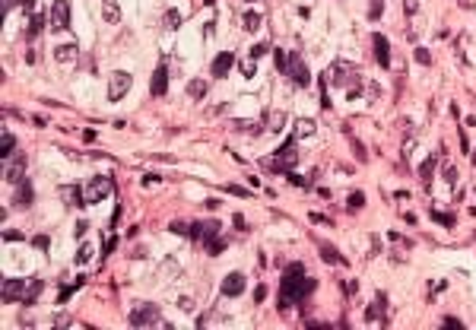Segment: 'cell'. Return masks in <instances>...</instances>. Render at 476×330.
Returning a JSON list of instances; mask_svg holds the SVG:
<instances>
[{"mask_svg":"<svg viewBox=\"0 0 476 330\" xmlns=\"http://www.w3.org/2000/svg\"><path fill=\"white\" fill-rule=\"evenodd\" d=\"M311 292H315V280L305 276V267L289 264L280 280V311H289L292 302H305Z\"/></svg>","mask_w":476,"mask_h":330,"instance_id":"1","label":"cell"},{"mask_svg":"<svg viewBox=\"0 0 476 330\" xmlns=\"http://www.w3.org/2000/svg\"><path fill=\"white\" fill-rule=\"evenodd\" d=\"M299 137H292V140H286L280 146V153H273V159H264V168L267 171H283V175H289L292 165L299 162Z\"/></svg>","mask_w":476,"mask_h":330,"instance_id":"2","label":"cell"},{"mask_svg":"<svg viewBox=\"0 0 476 330\" xmlns=\"http://www.w3.org/2000/svg\"><path fill=\"white\" fill-rule=\"evenodd\" d=\"M327 76H330V83L343 86L349 99H356V95L362 92V76H359V70H352V67H346V64H333Z\"/></svg>","mask_w":476,"mask_h":330,"instance_id":"3","label":"cell"},{"mask_svg":"<svg viewBox=\"0 0 476 330\" xmlns=\"http://www.w3.org/2000/svg\"><path fill=\"white\" fill-rule=\"evenodd\" d=\"M83 194H86V203H102L105 197L115 194V178L111 175H95V178H89V184L83 187Z\"/></svg>","mask_w":476,"mask_h":330,"instance_id":"4","label":"cell"},{"mask_svg":"<svg viewBox=\"0 0 476 330\" xmlns=\"http://www.w3.org/2000/svg\"><path fill=\"white\" fill-rule=\"evenodd\" d=\"M153 324H162L159 305L146 302V305H137V308L131 311V327H153Z\"/></svg>","mask_w":476,"mask_h":330,"instance_id":"5","label":"cell"},{"mask_svg":"<svg viewBox=\"0 0 476 330\" xmlns=\"http://www.w3.org/2000/svg\"><path fill=\"white\" fill-rule=\"evenodd\" d=\"M51 29L54 32L70 29V0H54V6H51Z\"/></svg>","mask_w":476,"mask_h":330,"instance_id":"6","label":"cell"},{"mask_svg":"<svg viewBox=\"0 0 476 330\" xmlns=\"http://www.w3.org/2000/svg\"><path fill=\"white\" fill-rule=\"evenodd\" d=\"M286 76H289V80L296 83V86H302V89H305V86L311 83L308 67H305V60L299 57V51H292V57H289V70H286Z\"/></svg>","mask_w":476,"mask_h":330,"instance_id":"7","label":"cell"},{"mask_svg":"<svg viewBox=\"0 0 476 330\" xmlns=\"http://www.w3.org/2000/svg\"><path fill=\"white\" fill-rule=\"evenodd\" d=\"M131 73H124V70H118V73H111L108 76V99L111 102H118L121 95H127V89H131Z\"/></svg>","mask_w":476,"mask_h":330,"instance_id":"8","label":"cell"},{"mask_svg":"<svg viewBox=\"0 0 476 330\" xmlns=\"http://www.w3.org/2000/svg\"><path fill=\"white\" fill-rule=\"evenodd\" d=\"M25 280H16V276H3V302H22L25 295Z\"/></svg>","mask_w":476,"mask_h":330,"instance_id":"9","label":"cell"},{"mask_svg":"<svg viewBox=\"0 0 476 330\" xmlns=\"http://www.w3.org/2000/svg\"><path fill=\"white\" fill-rule=\"evenodd\" d=\"M371 51H375V60L381 67H391V45L381 32H375V38H371Z\"/></svg>","mask_w":476,"mask_h":330,"instance_id":"10","label":"cell"},{"mask_svg":"<svg viewBox=\"0 0 476 330\" xmlns=\"http://www.w3.org/2000/svg\"><path fill=\"white\" fill-rule=\"evenodd\" d=\"M245 283H248V280H245V273H238V270H235V273H229L226 280H222V295L235 299V295L245 292Z\"/></svg>","mask_w":476,"mask_h":330,"instance_id":"11","label":"cell"},{"mask_svg":"<svg viewBox=\"0 0 476 330\" xmlns=\"http://www.w3.org/2000/svg\"><path fill=\"white\" fill-rule=\"evenodd\" d=\"M150 89H153V95H165V89H168V64H165V60H162V64L156 67Z\"/></svg>","mask_w":476,"mask_h":330,"instance_id":"12","label":"cell"},{"mask_svg":"<svg viewBox=\"0 0 476 330\" xmlns=\"http://www.w3.org/2000/svg\"><path fill=\"white\" fill-rule=\"evenodd\" d=\"M32 200H35V194H32V181L22 178L19 184H16V206H19V210H29Z\"/></svg>","mask_w":476,"mask_h":330,"instance_id":"13","label":"cell"},{"mask_svg":"<svg viewBox=\"0 0 476 330\" xmlns=\"http://www.w3.org/2000/svg\"><path fill=\"white\" fill-rule=\"evenodd\" d=\"M22 178H25V156H16V159L10 162V168L3 171V181H10V184H19Z\"/></svg>","mask_w":476,"mask_h":330,"instance_id":"14","label":"cell"},{"mask_svg":"<svg viewBox=\"0 0 476 330\" xmlns=\"http://www.w3.org/2000/svg\"><path fill=\"white\" fill-rule=\"evenodd\" d=\"M232 64H235V54H232V51H222V54L213 60L210 73H213V76H219V80H222V76H226V73L232 70Z\"/></svg>","mask_w":476,"mask_h":330,"instance_id":"15","label":"cell"},{"mask_svg":"<svg viewBox=\"0 0 476 330\" xmlns=\"http://www.w3.org/2000/svg\"><path fill=\"white\" fill-rule=\"evenodd\" d=\"M317 251H321V257L327 260V264H336V267L346 264V257H340V251H336L333 245H327V241H317Z\"/></svg>","mask_w":476,"mask_h":330,"instance_id":"16","label":"cell"},{"mask_svg":"<svg viewBox=\"0 0 476 330\" xmlns=\"http://www.w3.org/2000/svg\"><path fill=\"white\" fill-rule=\"evenodd\" d=\"M438 159H441V156H438V153H432L429 159H426V162L419 165V181H422V184H426V187H429V181H432V171H435V165H438Z\"/></svg>","mask_w":476,"mask_h":330,"instance_id":"17","label":"cell"},{"mask_svg":"<svg viewBox=\"0 0 476 330\" xmlns=\"http://www.w3.org/2000/svg\"><path fill=\"white\" fill-rule=\"evenodd\" d=\"M13 153H16V137L10 130H3V134H0V159H10Z\"/></svg>","mask_w":476,"mask_h":330,"instance_id":"18","label":"cell"},{"mask_svg":"<svg viewBox=\"0 0 476 330\" xmlns=\"http://www.w3.org/2000/svg\"><path fill=\"white\" fill-rule=\"evenodd\" d=\"M73 57H76V45H57L54 48V60H57V64H70Z\"/></svg>","mask_w":476,"mask_h":330,"instance_id":"19","label":"cell"},{"mask_svg":"<svg viewBox=\"0 0 476 330\" xmlns=\"http://www.w3.org/2000/svg\"><path fill=\"white\" fill-rule=\"evenodd\" d=\"M102 16H105L108 22H121V10L115 0H102Z\"/></svg>","mask_w":476,"mask_h":330,"instance_id":"20","label":"cell"},{"mask_svg":"<svg viewBox=\"0 0 476 330\" xmlns=\"http://www.w3.org/2000/svg\"><path fill=\"white\" fill-rule=\"evenodd\" d=\"M41 286H45V280H32V283H29V289H25V295H22V305H32V302L38 299Z\"/></svg>","mask_w":476,"mask_h":330,"instance_id":"21","label":"cell"},{"mask_svg":"<svg viewBox=\"0 0 476 330\" xmlns=\"http://www.w3.org/2000/svg\"><path fill=\"white\" fill-rule=\"evenodd\" d=\"M187 95L190 99H203L206 95V80H190L187 83Z\"/></svg>","mask_w":476,"mask_h":330,"instance_id":"22","label":"cell"},{"mask_svg":"<svg viewBox=\"0 0 476 330\" xmlns=\"http://www.w3.org/2000/svg\"><path fill=\"white\" fill-rule=\"evenodd\" d=\"M365 321H381L384 324V299H378V305H371L365 311Z\"/></svg>","mask_w":476,"mask_h":330,"instance_id":"23","label":"cell"},{"mask_svg":"<svg viewBox=\"0 0 476 330\" xmlns=\"http://www.w3.org/2000/svg\"><path fill=\"white\" fill-rule=\"evenodd\" d=\"M362 206H365V194H362V190H356V194H349V200H346V210L359 213Z\"/></svg>","mask_w":476,"mask_h":330,"instance_id":"24","label":"cell"},{"mask_svg":"<svg viewBox=\"0 0 476 330\" xmlns=\"http://www.w3.org/2000/svg\"><path fill=\"white\" fill-rule=\"evenodd\" d=\"M203 245H206V251H210V254H222L226 241H222L219 235H210V238H203Z\"/></svg>","mask_w":476,"mask_h":330,"instance_id":"25","label":"cell"},{"mask_svg":"<svg viewBox=\"0 0 476 330\" xmlns=\"http://www.w3.org/2000/svg\"><path fill=\"white\" fill-rule=\"evenodd\" d=\"M64 197H67L73 206H83V203H86V194H80V187H64Z\"/></svg>","mask_w":476,"mask_h":330,"instance_id":"26","label":"cell"},{"mask_svg":"<svg viewBox=\"0 0 476 330\" xmlns=\"http://www.w3.org/2000/svg\"><path fill=\"white\" fill-rule=\"evenodd\" d=\"M257 25H261V16H257V13H245V16H241V29L254 32Z\"/></svg>","mask_w":476,"mask_h":330,"instance_id":"27","label":"cell"},{"mask_svg":"<svg viewBox=\"0 0 476 330\" xmlns=\"http://www.w3.org/2000/svg\"><path fill=\"white\" fill-rule=\"evenodd\" d=\"M41 29H45V13H35L32 16V25H29V38H35Z\"/></svg>","mask_w":476,"mask_h":330,"instance_id":"28","label":"cell"},{"mask_svg":"<svg viewBox=\"0 0 476 330\" xmlns=\"http://www.w3.org/2000/svg\"><path fill=\"white\" fill-rule=\"evenodd\" d=\"M441 178L454 187V184H457V168H454V165H445V168H441Z\"/></svg>","mask_w":476,"mask_h":330,"instance_id":"29","label":"cell"},{"mask_svg":"<svg viewBox=\"0 0 476 330\" xmlns=\"http://www.w3.org/2000/svg\"><path fill=\"white\" fill-rule=\"evenodd\" d=\"M299 134L302 137H311V134H315V124H311V121H299V124H296V137Z\"/></svg>","mask_w":476,"mask_h":330,"instance_id":"30","label":"cell"},{"mask_svg":"<svg viewBox=\"0 0 476 330\" xmlns=\"http://www.w3.org/2000/svg\"><path fill=\"white\" fill-rule=\"evenodd\" d=\"M432 216H435V222H441V225H448V229H454V216H451V213H438V210H435Z\"/></svg>","mask_w":476,"mask_h":330,"instance_id":"31","label":"cell"},{"mask_svg":"<svg viewBox=\"0 0 476 330\" xmlns=\"http://www.w3.org/2000/svg\"><path fill=\"white\" fill-rule=\"evenodd\" d=\"M92 260V248L89 245H80V254H76V264H89Z\"/></svg>","mask_w":476,"mask_h":330,"instance_id":"32","label":"cell"},{"mask_svg":"<svg viewBox=\"0 0 476 330\" xmlns=\"http://www.w3.org/2000/svg\"><path fill=\"white\" fill-rule=\"evenodd\" d=\"M381 13H384V0H371V6H368V16H371V19H378Z\"/></svg>","mask_w":476,"mask_h":330,"instance_id":"33","label":"cell"},{"mask_svg":"<svg viewBox=\"0 0 476 330\" xmlns=\"http://www.w3.org/2000/svg\"><path fill=\"white\" fill-rule=\"evenodd\" d=\"M273 60H276V67H280V70H283V73H286V70H289V57H286V54H283V51H273Z\"/></svg>","mask_w":476,"mask_h":330,"instance_id":"34","label":"cell"},{"mask_svg":"<svg viewBox=\"0 0 476 330\" xmlns=\"http://www.w3.org/2000/svg\"><path fill=\"white\" fill-rule=\"evenodd\" d=\"M283 121H286V115L283 111H276V115H270V130L276 134V130H283Z\"/></svg>","mask_w":476,"mask_h":330,"instance_id":"35","label":"cell"},{"mask_svg":"<svg viewBox=\"0 0 476 330\" xmlns=\"http://www.w3.org/2000/svg\"><path fill=\"white\" fill-rule=\"evenodd\" d=\"M171 232H175V235H187L190 225H184V222H171Z\"/></svg>","mask_w":476,"mask_h":330,"instance_id":"36","label":"cell"},{"mask_svg":"<svg viewBox=\"0 0 476 330\" xmlns=\"http://www.w3.org/2000/svg\"><path fill=\"white\" fill-rule=\"evenodd\" d=\"M441 324H445V327H464V321H461V318H451V315H448V318H441Z\"/></svg>","mask_w":476,"mask_h":330,"instance_id":"37","label":"cell"},{"mask_svg":"<svg viewBox=\"0 0 476 330\" xmlns=\"http://www.w3.org/2000/svg\"><path fill=\"white\" fill-rule=\"evenodd\" d=\"M264 299H267V286L261 283V286H257V289H254V302H257V305H261Z\"/></svg>","mask_w":476,"mask_h":330,"instance_id":"38","label":"cell"},{"mask_svg":"<svg viewBox=\"0 0 476 330\" xmlns=\"http://www.w3.org/2000/svg\"><path fill=\"white\" fill-rule=\"evenodd\" d=\"M267 54V45H254L251 48V60H257V57H264Z\"/></svg>","mask_w":476,"mask_h":330,"instance_id":"39","label":"cell"},{"mask_svg":"<svg viewBox=\"0 0 476 330\" xmlns=\"http://www.w3.org/2000/svg\"><path fill=\"white\" fill-rule=\"evenodd\" d=\"M416 60H419V64H429V60H432V54H429L426 48H416Z\"/></svg>","mask_w":476,"mask_h":330,"instance_id":"40","label":"cell"},{"mask_svg":"<svg viewBox=\"0 0 476 330\" xmlns=\"http://www.w3.org/2000/svg\"><path fill=\"white\" fill-rule=\"evenodd\" d=\"M226 190H229V194H235V197H248V190L238 187V184H226Z\"/></svg>","mask_w":476,"mask_h":330,"instance_id":"41","label":"cell"},{"mask_svg":"<svg viewBox=\"0 0 476 330\" xmlns=\"http://www.w3.org/2000/svg\"><path fill=\"white\" fill-rule=\"evenodd\" d=\"M254 70H257L254 60H245V64H241V73H245V76H254Z\"/></svg>","mask_w":476,"mask_h":330,"instance_id":"42","label":"cell"},{"mask_svg":"<svg viewBox=\"0 0 476 330\" xmlns=\"http://www.w3.org/2000/svg\"><path fill=\"white\" fill-rule=\"evenodd\" d=\"M356 289H359L356 280H346V283H343V292H346V295H356Z\"/></svg>","mask_w":476,"mask_h":330,"instance_id":"43","label":"cell"},{"mask_svg":"<svg viewBox=\"0 0 476 330\" xmlns=\"http://www.w3.org/2000/svg\"><path fill=\"white\" fill-rule=\"evenodd\" d=\"M403 6H406V13H410V16H413V13H416V10H419V0H403Z\"/></svg>","mask_w":476,"mask_h":330,"instance_id":"44","label":"cell"},{"mask_svg":"<svg viewBox=\"0 0 476 330\" xmlns=\"http://www.w3.org/2000/svg\"><path fill=\"white\" fill-rule=\"evenodd\" d=\"M3 238H6V241H16V238L22 241V232H13V229H6V232H3Z\"/></svg>","mask_w":476,"mask_h":330,"instance_id":"45","label":"cell"},{"mask_svg":"<svg viewBox=\"0 0 476 330\" xmlns=\"http://www.w3.org/2000/svg\"><path fill=\"white\" fill-rule=\"evenodd\" d=\"M32 245H35V248H48V235H35V238H32Z\"/></svg>","mask_w":476,"mask_h":330,"instance_id":"46","label":"cell"},{"mask_svg":"<svg viewBox=\"0 0 476 330\" xmlns=\"http://www.w3.org/2000/svg\"><path fill=\"white\" fill-rule=\"evenodd\" d=\"M165 22H168V25H178V22H181V13H175V10H171V13L165 16Z\"/></svg>","mask_w":476,"mask_h":330,"instance_id":"47","label":"cell"},{"mask_svg":"<svg viewBox=\"0 0 476 330\" xmlns=\"http://www.w3.org/2000/svg\"><path fill=\"white\" fill-rule=\"evenodd\" d=\"M232 222H235V229H241V232L248 229V225H245V216H241V213H235V219H232Z\"/></svg>","mask_w":476,"mask_h":330,"instance_id":"48","label":"cell"},{"mask_svg":"<svg viewBox=\"0 0 476 330\" xmlns=\"http://www.w3.org/2000/svg\"><path fill=\"white\" fill-rule=\"evenodd\" d=\"M86 229H89V222H76V238H83Z\"/></svg>","mask_w":476,"mask_h":330,"instance_id":"49","label":"cell"},{"mask_svg":"<svg viewBox=\"0 0 476 330\" xmlns=\"http://www.w3.org/2000/svg\"><path fill=\"white\" fill-rule=\"evenodd\" d=\"M16 3H22V0H3V16H6V13H10V10H13V6H16Z\"/></svg>","mask_w":476,"mask_h":330,"instance_id":"50","label":"cell"},{"mask_svg":"<svg viewBox=\"0 0 476 330\" xmlns=\"http://www.w3.org/2000/svg\"><path fill=\"white\" fill-rule=\"evenodd\" d=\"M115 241H118L115 235H108V241H105V254H111V251H115Z\"/></svg>","mask_w":476,"mask_h":330,"instance_id":"51","label":"cell"},{"mask_svg":"<svg viewBox=\"0 0 476 330\" xmlns=\"http://www.w3.org/2000/svg\"><path fill=\"white\" fill-rule=\"evenodd\" d=\"M22 10H25V13H32V10H35V0H22Z\"/></svg>","mask_w":476,"mask_h":330,"instance_id":"52","label":"cell"},{"mask_svg":"<svg viewBox=\"0 0 476 330\" xmlns=\"http://www.w3.org/2000/svg\"><path fill=\"white\" fill-rule=\"evenodd\" d=\"M248 3H251V0H248Z\"/></svg>","mask_w":476,"mask_h":330,"instance_id":"53","label":"cell"}]
</instances>
